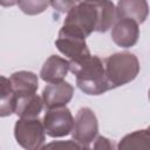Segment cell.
<instances>
[{
	"label": "cell",
	"mask_w": 150,
	"mask_h": 150,
	"mask_svg": "<svg viewBox=\"0 0 150 150\" xmlns=\"http://www.w3.org/2000/svg\"><path fill=\"white\" fill-rule=\"evenodd\" d=\"M97 132L98 123L94 111L88 107L79 109L74 118L73 129L70 131L73 139L77 142L82 146V149H88L96 138Z\"/></svg>",
	"instance_id": "8992f818"
},
{
	"label": "cell",
	"mask_w": 150,
	"mask_h": 150,
	"mask_svg": "<svg viewBox=\"0 0 150 150\" xmlns=\"http://www.w3.org/2000/svg\"><path fill=\"white\" fill-rule=\"evenodd\" d=\"M13 91L16 95H22V94H30V93H36L39 88V80L38 76L28 70H20L15 71L9 77Z\"/></svg>",
	"instance_id": "4fadbf2b"
},
{
	"label": "cell",
	"mask_w": 150,
	"mask_h": 150,
	"mask_svg": "<svg viewBox=\"0 0 150 150\" xmlns=\"http://www.w3.org/2000/svg\"><path fill=\"white\" fill-rule=\"evenodd\" d=\"M47 148H62V149H82V146L75 142L74 139H70V141H66V142H53L50 144H47V145H43L41 149H47Z\"/></svg>",
	"instance_id": "d6986e66"
},
{
	"label": "cell",
	"mask_w": 150,
	"mask_h": 150,
	"mask_svg": "<svg viewBox=\"0 0 150 150\" xmlns=\"http://www.w3.org/2000/svg\"><path fill=\"white\" fill-rule=\"evenodd\" d=\"M97 6V26L96 32L105 33L116 20V7L110 0H103Z\"/></svg>",
	"instance_id": "9a60e30c"
},
{
	"label": "cell",
	"mask_w": 150,
	"mask_h": 150,
	"mask_svg": "<svg viewBox=\"0 0 150 150\" xmlns=\"http://www.w3.org/2000/svg\"><path fill=\"white\" fill-rule=\"evenodd\" d=\"M103 67L109 90L134 81L139 73L138 59L129 52L109 55L103 60Z\"/></svg>",
	"instance_id": "7a4b0ae2"
},
{
	"label": "cell",
	"mask_w": 150,
	"mask_h": 150,
	"mask_svg": "<svg viewBox=\"0 0 150 150\" xmlns=\"http://www.w3.org/2000/svg\"><path fill=\"white\" fill-rule=\"evenodd\" d=\"M69 70L76 77L77 87L87 95H101L109 90L103 60L96 55H88L79 61H69Z\"/></svg>",
	"instance_id": "6da1fadb"
},
{
	"label": "cell",
	"mask_w": 150,
	"mask_h": 150,
	"mask_svg": "<svg viewBox=\"0 0 150 150\" xmlns=\"http://www.w3.org/2000/svg\"><path fill=\"white\" fill-rule=\"evenodd\" d=\"M46 135L57 138L70 134L74 124V117L67 105L46 109V114L42 120Z\"/></svg>",
	"instance_id": "52a82bcc"
},
{
	"label": "cell",
	"mask_w": 150,
	"mask_h": 150,
	"mask_svg": "<svg viewBox=\"0 0 150 150\" xmlns=\"http://www.w3.org/2000/svg\"><path fill=\"white\" fill-rule=\"evenodd\" d=\"M75 2L76 0H49V5H52V7L59 13L68 12L75 5Z\"/></svg>",
	"instance_id": "ac0fdd59"
},
{
	"label": "cell",
	"mask_w": 150,
	"mask_h": 150,
	"mask_svg": "<svg viewBox=\"0 0 150 150\" xmlns=\"http://www.w3.org/2000/svg\"><path fill=\"white\" fill-rule=\"evenodd\" d=\"M148 13L149 6L146 0H118L116 6V19L129 18L138 25L145 21Z\"/></svg>",
	"instance_id": "8fae6325"
},
{
	"label": "cell",
	"mask_w": 150,
	"mask_h": 150,
	"mask_svg": "<svg viewBox=\"0 0 150 150\" xmlns=\"http://www.w3.org/2000/svg\"><path fill=\"white\" fill-rule=\"evenodd\" d=\"M55 46L64 56L69 59V61H79L90 55L86 43V36L68 25H63L59 30Z\"/></svg>",
	"instance_id": "3957f363"
},
{
	"label": "cell",
	"mask_w": 150,
	"mask_h": 150,
	"mask_svg": "<svg viewBox=\"0 0 150 150\" xmlns=\"http://www.w3.org/2000/svg\"><path fill=\"white\" fill-rule=\"evenodd\" d=\"M139 38L138 23L129 18H117L111 26V39L114 43L122 48L136 45Z\"/></svg>",
	"instance_id": "ba28073f"
},
{
	"label": "cell",
	"mask_w": 150,
	"mask_h": 150,
	"mask_svg": "<svg viewBox=\"0 0 150 150\" xmlns=\"http://www.w3.org/2000/svg\"><path fill=\"white\" fill-rule=\"evenodd\" d=\"M63 25L74 27L86 38L96 30L97 26V6L96 4L77 1L68 12Z\"/></svg>",
	"instance_id": "5b68a950"
},
{
	"label": "cell",
	"mask_w": 150,
	"mask_h": 150,
	"mask_svg": "<svg viewBox=\"0 0 150 150\" xmlns=\"http://www.w3.org/2000/svg\"><path fill=\"white\" fill-rule=\"evenodd\" d=\"M43 109L42 97L35 93L16 95L14 114L19 118H38Z\"/></svg>",
	"instance_id": "30bf717a"
},
{
	"label": "cell",
	"mask_w": 150,
	"mask_h": 150,
	"mask_svg": "<svg viewBox=\"0 0 150 150\" xmlns=\"http://www.w3.org/2000/svg\"><path fill=\"white\" fill-rule=\"evenodd\" d=\"M149 129L137 130L125 135L117 144V149H149L150 148Z\"/></svg>",
	"instance_id": "2e32d148"
},
{
	"label": "cell",
	"mask_w": 150,
	"mask_h": 150,
	"mask_svg": "<svg viewBox=\"0 0 150 150\" xmlns=\"http://www.w3.org/2000/svg\"><path fill=\"white\" fill-rule=\"evenodd\" d=\"M74 95V87L66 81L52 82L42 90V101L46 109L67 105Z\"/></svg>",
	"instance_id": "9c48e42d"
},
{
	"label": "cell",
	"mask_w": 150,
	"mask_h": 150,
	"mask_svg": "<svg viewBox=\"0 0 150 150\" xmlns=\"http://www.w3.org/2000/svg\"><path fill=\"white\" fill-rule=\"evenodd\" d=\"M18 6L27 15H38L48 8L49 0H18Z\"/></svg>",
	"instance_id": "e0dca14e"
},
{
	"label": "cell",
	"mask_w": 150,
	"mask_h": 150,
	"mask_svg": "<svg viewBox=\"0 0 150 150\" xmlns=\"http://www.w3.org/2000/svg\"><path fill=\"white\" fill-rule=\"evenodd\" d=\"M14 137L20 146L38 150L43 146L46 132L42 121L38 118H19L14 125Z\"/></svg>",
	"instance_id": "277c9868"
},
{
	"label": "cell",
	"mask_w": 150,
	"mask_h": 150,
	"mask_svg": "<svg viewBox=\"0 0 150 150\" xmlns=\"http://www.w3.org/2000/svg\"><path fill=\"white\" fill-rule=\"evenodd\" d=\"M69 71V61L66 59L57 56V55H52L49 56L40 71V76L45 82L52 83V82H59L62 81Z\"/></svg>",
	"instance_id": "7c38bea8"
},
{
	"label": "cell",
	"mask_w": 150,
	"mask_h": 150,
	"mask_svg": "<svg viewBox=\"0 0 150 150\" xmlns=\"http://www.w3.org/2000/svg\"><path fill=\"white\" fill-rule=\"evenodd\" d=\"M76 1H83V2H90V4H98L103 0H76Z\"/></svg>",
	"instance_id": "7402d4cb"
},
{
	"label": "cell",
	"mask_w": 150,
	"mask_h": 150,
	"mask_svg": "<svg viewBox=\"0 0 150 150\" xmlns=\"http://www.w3.org/2000/svg\"><path fill=\"white\" fill-rule=\"evenodd\" d=\"M15 93L13 91L9 79L0 75V117H6L14 114Z\"/></svg>",
	"instance_id": "5bb4252c"
},
{
	"label": "cell",
	"mask_w": 150,
	"mask_h": 150,
	"mask_svg": "<svg viewBox=\"0 0 150 150\" xmlns=\"http://www.w3.org/2000/svg\"><path fill=\"white\" fill-rule=\"evenodd\" d=\"M18 4V0H0V6L2 7H12Z\"/></svg>",
	"instance_id": "44dd1931"
},
{
	"label": "cell",
	"mask_w": 150,
	"mask_h": 150,
	"mask_svg": "<svg viewBox=\"0 0 150 150\" xmlns=\"http://www.w3.org/2000/svg\"><path fill=\"white\" fill-rule=\"evenodd\" d=\"M95 143H94V148L95 149H114L115 145L110 142V139H108L107 137H103V136H96V138L94 139Z\"/></svg>",
	"instance_id": "ffe728a7"
}]
</instances>
